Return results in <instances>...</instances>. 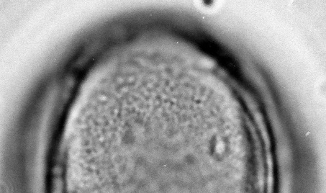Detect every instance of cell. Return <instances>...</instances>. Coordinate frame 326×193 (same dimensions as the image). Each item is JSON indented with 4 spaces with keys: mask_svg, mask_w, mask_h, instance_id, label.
<instances>
[{
    "mask_svg": "<svg viewBox=\"0 0 326 193\" xmlns=\"http://www.w3.org/2000/svg\"><path fill=\"white\" fill-rule=\"evenodd\" d=\"M9 190H8L7 186L4 184V182H1V193H8Z\"/></svg>",
    "mask_w": 326,
    "mask_h": 193,
    "instance_id": "obj_1",
    "label": "cell"
}]
</instances>
